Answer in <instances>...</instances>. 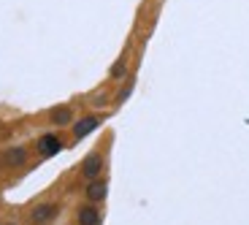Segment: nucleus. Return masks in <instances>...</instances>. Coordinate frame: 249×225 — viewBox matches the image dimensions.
<instances>
[{
	"mask_svg": "<svg viewBox=\"0 0 249 225\" xmlns=\"http://www.w3.org/2000/svg\"><path fill=\"white\" fill-rule=\"evenodd\" d=\"M100 171H103V155L92 152V155H87L81 160V176H84V179H98Z\"/></svg>",
	"mask_w": 249,
	"mask_h": 225,
	"instance_id": "obj_6",
	"label": "nucleus"
},
{
	"mask_svg": "<svg viewBox=\"0 0 249 225\" xmlns=\"http://www.w3.org/2000/svg\"><path fill=\"white\" fill-rule=\"evenodd\" d=\"M92 103L95 106H106L108 100H106V95H98V98H92Z\"/></svg>",
	"mask_w": 249,
	"mask_h": 225,
	"instance_id": "obj_11",
	"label": "nucleus"
},
{
	"mask_svg": "<svg viewBox=\"0 0 249 225\" xmlns=\"http://www.w3.org/2000/svg\"><path fill=\"white\" fill-rule=\"evenodd\" d=\"M124 76H130L127 74V57H119L117 63L111 65V71H108V79H114V81H119V79H124Z\"/></svg>",
	"mask_w": 249,
	"mask_h": 225,
	"instance_id": "obj_9",
	"label": "nucleus"
},
{
	"mask_svg": "<svg viewBox=\"0 0 249 225\" xmlns=\"http://www.w3.org/2000/svg\"><path fill=\"white\" fill-rule=\"evenodd\" d=\"M57 212H60V204H54V201L36 204V206L30 209V223L33 225H49L52 220L57 217Z\"/></svg>",
	"mask_w": 249,
	"mask_h": 225,
	"instance_id": "obj_1",
	"label": "nucleus"
},
{
	"mask_svg": "<svg viewBox=\"0 0 249 225\" xmlns=\"http://www.w3.org/2000/svg\"><path fill=\"white\" fill-rule=\"evenodd\" d=\"M0 225H17V223H0Z\"/></svg>",
	"mask_w": 249,
	"mask_h": 225,
	"instance_id": "obj_12",
	"label": "nucleus"
},
{
	"mask_svg": "<svg viewBox=\"0 0 249 225\" xmlns=\"http://www.w3.org/2000/svg\"><path fill=\"white\" fill-rule=\"evenodd\" d=\"M84 195H87L89 204H100V201H106V195H108V182H106V179H89V185L84 188Z\"/></svg>",
	"mask_w": 249,
	"mask_h": 225,
	"instance_id": "obj_5",
	"label": "nucleus"
},
{
	"mask_svg": "<svg viewBox=\"0 0 249 225\" xmlns=\"http://www.w3.org/2000/svg\"><path fill=\"white\" fill-rule=\"evenodd\" d=\"M133 87H136V79L130 76V79H127V81L122 84V87H119V93H117V103H124V100L130 98V95H133Z\"/></svg>",
	"mask_w": 249,
	"mask_h": 225,
	"instance_id": "obj_10",
	"label": "nucleus"
},
{
	"mask_svg": "<svg viewBox=\"0 0 249 225\" xmlns=\"http://www.w3.org/2000/svg\"><path fill=\"white\" fill-rule=\"evenodd\" d=\"M100 122H103L100 114H87V117L76 119V122H73V138H76V141H81V138L89 136L95 128H100Z\"/></svg>",
	"mask_w": 249,
	"mask_h": 225,
	"instance_id": "obj_2",
	"label": "nucleus"
},
{
	"mask_svg": "<svg viewBox=\"0 0 249 225\" xmlns=\"http://www.w3.org/2000/svg\"><path fill=\"white\" fill-rule=\"evenodd\" d=\"M76 220H79V225H100V212L92 204H84L76 214Z\"/></svg>",
	"mask_w": 249,
	"mask_h": 225,
	"instance_id": "obj_8",
	"label": "nucleus"
},
{
	"mask_svg": "<svg viewBox=\"0 0 249 225\" xmlns=\"http://www.w3.org/2000/svg\"><path fill=\"white\" fill-rule=\"evenodd\" d=\"M0 163H3L6 169H22L27 163V150L25 147H8V150H3V155H0Z\"/></svg>",
	"mask_w": 249,
	"mask_h": 225,
	"instance_id": "obj_4",
	"label": "nucleus"
},
{
	"mask_svg": "<svg viewBox=\"0 0 249 225\" xmlns=\"http://www.w3.org/2000/svg\"><path fill=\"white\" fill-rule=\"evenodd\" d=\"M49 122L57 128H65V125H73V109L71 106H54L49 112Z\"/></svg>",
	"mask_w": 249,
	"mask_h": 225,
	"instance_id": "obj_7",
	"label": "nucleus"
},
{
	"mask_svg": "<svg viewBox=\"0 0 249 225\" xmlns=\"http://www.w3.org/2000/svg\"><path fill=\"white\" fill-rule=\"evenodd\" d=\"M60 150H62V138L54 136V133H46V136H41L36 141V152L41 157H54Z\"/></svg>",
	"mask_w": 249,
	"mask_h": 225,
	"instance_id": "obj_3",
	"label": "nucleus"
}]
</instances>
